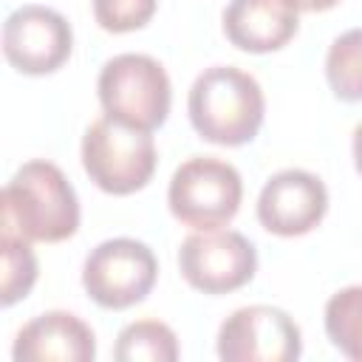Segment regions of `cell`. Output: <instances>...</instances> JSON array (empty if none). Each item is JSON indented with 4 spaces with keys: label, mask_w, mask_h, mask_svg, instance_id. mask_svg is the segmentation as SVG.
I'll use <instances>...</instances> for the list:
<instances>
[{
    "label": "cell",
    "mask_w": 362,
    "mask_h": 362,
    "mask_svg": "<svg viewBox=\"0 0 362 362\" xmlns=\"http://www.w3.org/2000/svg\"><path fill=\"white\" fill-rule=\"evenodd\" d=\"M99 102L107 119L153 133L158 130L173 105V85L164 65L147 54H116L110 57L96 79Z\"/></svg>",
    "instance_id": "obj_3"
},
{
    "label": "cell",
    "mask_w": 362,
    "mask_h": 362,
    "mask_svg": "<svg viewBox=\"0 0 362 362\" xmlns=\"http://www.w3.org/2000/svg\"><path fill=\"white\" fill-rule=\"evenodd\" d=\"M178 337L161 320H136L116 337L113 356L119 362H175Z\"/></svg>",
    "instance_id": "obj_13"
},
{
    "label": "cell",
    "mask_w": 362,
    "mask_h": 362,
    "mask_svg": "<svg viewBox=\"0 0 362 362\" xmlns=\"http://www.w3.org/2000/svg\"><path fill=\"white\" fill-rule=\"evenodd\" d=\"M297 28L300 17L288 0H229L223 8V34L246 54L280 51L294 40Z\"/></svg>",
    "instance_id": "obj_12"
},
{
    "label": "cell",
    "mask_w": 362,
    "mask_h": 362,
    "mask_svg": "<svg viewBox=\"0 0 362 362\" xmlns=\"http://www.w3.org/2000/svg\"><path fill=\"white\" fill-rule=\"evenodd\" d=\"M181 277L204 294H229L243 288L257 272L255 243L235 229H195L178 246Z\"/></svg>",
    "instance_id": "obj_7"
},
{
    "label": "cell",
    "mask_w": 362,
    "mask_h": 362,
    "mask_svg": "<svg viewBox=\"0 0 362 362\" xmlns=\"http://www.w3.org/2000/svg\"><path fill=\"white\" fill-rule=\"evenodd\" d=\"M158 280V260L153 249L136 238L102 240L82 266V286L88 297L110 311H124L153 291Z\"/></svg>",
    "instance_id": "obj_6"
},
{
    "label": "cell",
    "mask_w": 362,
    "mask_h": 362,
    "mask_svg": "<svg viewBox=\"0 0 362 362\" xmlns=\"http://www.w3.org/2000/svg\"><path fill=\"white\" fill-rule=\"evenodd\" d=\"M156 164V141L144 130H133L102 116L90 122L82 136V167L107 195H133L144 189Z\"/></svg>",
    "instance_id": "obj_4"
},
{
    "label": "cell",
    "mask_w": 362,
    "mask_h": 362,
    "mask_svg": "<svg viewBox=\"0 0 362 362\" xmlns=\"http://www.w3.org/2000/svg\"><path fill=\"white\" fill-rule=\"evenodd\" d=\"M74 51L71 23L48 6H20L3 23V54L25 76L59 71Z\"/></svg>",
    "instance_id": "obj_9"
},
{
    "label": "cell",
    "mask_w": 362,
    "mask_h": 362,
    "mask_svg": "<svg viewBox=\"0 0 362 362\" xmlns=\"http://www.w3.org/2000/svg\"><path fill=\"white\" fill-rule=\"evenodd\" d=\"M300 354V325L277 305H243L218 328V356L223 362H294Z\"/></svg>",
    "instance_id": "obj_8"
},
{
    "label": "cell",
    "mask_w": 362,
    "mask_h": 362,
    "mask_svg": "<svg viewBox=\"0 0 362 362\" xmlns=\"http://www.w3.org/2000/svg\"><path fill=\"white\" fill-rule=\"evenodd\" d=\"M325 334L342 356L362 362V286H345L328 297Z\"/></svg>",
    "instance_id": "obj_14"
},
{
    "label": "cell",
    "mask_w": 362,
    "mask_h": 362,
    "mask_svg": "<svg viewBox=\"0 0 362 362\" xmlns=\"http://www.w3.org/2000/svg\"><path fill=\"white\" fill-rule=\"evenodd\" d=\"M158 8V0H93V17L99 28L110 34H127L144 28Z\"/></svg>",
    "instance_id": "obj_17"
},
{
    "label": "cell",
    "mask_w": 362,
    "mask_h": 362,
    "mask_svg": "<svg viewBox=\"0 0 362 362\" xmlns=\"http://www.w3.org/2000/svg\"><path fill=\"white\" fill-rule=\"evenodd\" d=\"M325 79L337 99L362 102V28H351L328 45Z\"/></svg>",
    "instance_id": "obj_15"
},
{
    "label": "cell",
    "mask_w": 362,
    "mask_h": 362,
    "mask_svg": "<svg viewBox=\"0 0 362 362\" xmlns=\"http://www.w3.org/2000/svg\"><path fill=\"white\" fill-rule=\"evenodd\" d=\"M23 235L3 229L0 252H3V283H0V303L3 308L14 305L17 300L28 297V291L37 283V255L28 246Z\"/></svg>",
    "instance_id": "obj_16"
},
{
    "label": "cell",
    "mask_w": 362,
    "mask_h": 362,
    "mask_svg": "<svg viewBox=\"0 0 362 362\" xmlns=\"http://www.w3.org/2000/svg\"><path fill=\"white\" fill-rule=\"evenodd\" d=\"M3 229L37 243H59L79 229V198L65 173L34 158L17 167L3 189Z\"/></svg>",
    "instance_id": "obj_2"
},
{
    "label": "cell",
    "mask_w": 362,
    "mask_h": 362,
    "mask_svg": "<svg viewBox=\"0 0 362 362\" xmlns=\"http://www.w3.org/2000/svg\"><path fill=\"white\" fill-rule=\"evenodd\" d=\"M328 212V189L320 175L288 167L274 173L257 195V221L277 238H300L320 226Z\"/></svg>",
    "instance_id": "obj_10"
},
{
    "label": "cell",
    "mask_w": 362,
    "mask_h": 362,
    "mask_svg": "<svg viewBox=\"0 0 362 362\" xmlns=\"http://www.w3.org/2000/svg\"><path fill=\"white\" fill-rule=\"evenodd\" d=\"M243 198L240 173L215 156H192L175 167L167 204L175 221L192 229H218L229 223Z\"/></svg>",
    "instance_id": "obj_5"
},
{
    "label": "cell",
    "mask_w": 362,
    "mask_h": 362,
    "mask_svg": "<svg viewBox=\"0 0 362 362\" xmlns=\"http://www.w3.org/2000/svg\"><path fill=\"white\" fill-rule=\"evenodd\" d=\"M351 150H354V167H356V173L362 175V122L354 127V141H351Z\"/></svg>",
    "instance_id": "obj_19"
},
{
    "label": "cell",
    "mask_w": 362,
    "mask_h": 362,
    "mask_svg": "<svg viewBox=\"0 0 362 362\" xmlns=\"http://www.w3.org/2000/svg\"><path fill=\"white\" fill-rule=\"evenodd\" d=\"M187 113L204 141L240 147L257 136L266 116V96L252 74L235 65H212L195 76Z\"/></svg>",
    "instance_id": "obj_1"
},
{
    "label": "cell",
    "mask_w": 362,
    "mask_h": 362,
    "mask_svg": "<svg viewBox=\"0 0 362 362\" xmlns=\"http://www.w3.org/2000/svg\"><path fill=\"white\" fill-rule=\"evenodd\" d=\"M11 356L17 362H90L96 337L76 314L45 311L20 328Z\"/></svg>",
    "instance_id": "obj_11"
},
{
    "label": "cell",
    "mask_w": 362,
    "mask_h": 362,
    "mask_svg": "<svg viewBox=\"0 0 362 362\" xmlns=\"http://www.w3.org/2000/svg\"><path fill=\"white\" fill-rule=\"evenodd\" d=\"M297 11H328L334 6H339L342 0H288Z\"/></svg>",
    "instance_id": "obj_18"
}]
</instances>
